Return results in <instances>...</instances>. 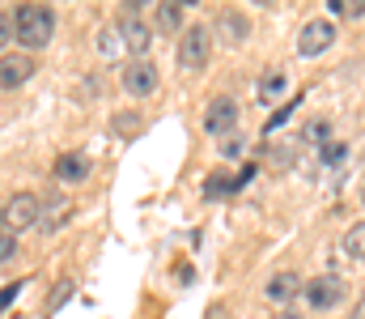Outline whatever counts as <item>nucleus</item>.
Wrapping results in <instances>:
<instances>
[{"mask_svg": "<svg viewBox=\"0 0 365 319\" xmlns=\"http://www.w3.org/2000/svg\"><path fill=\"white\" fill-rule=\"evenodd\" d=\"M208 51H212L208 30H204V26H191L179 39V69L182 73H200V69L208 64Z\"/></svg>", "mask_w": 365, "mask_h": 319, "instance_id": "2", "label": "nucleus"}, {"mask_svg": "<svg viewBox=\"0 0 365 319\" xmlns=\"http://www.w3.org/2000/svg\"><path fill=\"white\" fill-rule=\"evenodd\" d=\"M9 43H13V17H9V13H0V51H4Z\"/></svg>", "mask_w": 365, "mask_h": 319, "instance_id": "20", "label": "nucleus"}, {"mask_svg": "<svg viewBox=\"0 0 365 319\" xmlns=\"http://www.w3.org/2000/svg\"><path fill=\"white\" fill-rule=\"evenodd\" d=\"M276 319H302V315H293V311H284V315H276Z\"/></svg>", "mask_w": 365, "mask_h": 319, "instance_id": "26", "label": "nucleus"}, {"mask_svg": "<svg viewBox=\"0 0 365 319\" xmlns=\"http://www.w3.org/2000/svg\"><path fill=\"white\" fill-rule=\"evenodd\" d=\"M221 153H225V158H238V153H242V141H238V136H225V141H221Z\"/></svg>", "mask_w": 365, "mask_h": 319, "instance_id": "21", "label": "nucleus"}, {"mask_svg": "<svg viewBox=\"0 0 365 319\" xmlns=\"http://www.w3.org/2000/svg\"><path fill=\"white\" fill-rule=\"evenodd\" d=\"M68 213H73V205H68V196H51L47 205L38 201V226H43V234H56L64 221H68Z\"/></svg>", "mask_w": 365, "mask_h": 319, "instance_id": "11", "label": "nucleus"}, {"mask_svg": "<svg viewBox=\"0 0 365 319\" xmlns=\"http://www.w3.org/2000/svg\"><path fill=\"white\" fill-rule=\"evenodd\" d=\"M13 251H17V234L0 230V264H4V260H13Z\"/></svg>", "mask_w": 365, "mask_h": 319, "instance_id": "19", "label": "nucleus"}, {"mask_svg": "<svg viewBox=\"0 0 365 319\" xmlns=\"http://www.w3.org/2000/svg\"><path fill=\"white\" fill-rule=\"evenodd\" d=\"M217 30H221L230 43H242V39H247V17H242V13H221V17H217Z\"/></svg>", "mask_w": 365, "mask_h": 319, "instance_id": "13", "label": "nucleus"}, {"mask_svg": "<svg viewBox=\"0 0 365 319\" xmlns=\"http://www.w3.org/2000/svg\"><path fill=\"white\" fill-rule=\"evenodd\" d=\"M344 251H349L353 260H365V221H357V226L344 234Z\"/></svg>", "mask_w": 365, "mask_h": 319, "instance_id": "16", "label": "nucleus"}, {"mask_svg": "<svg viewBox=\"0 0 365 319\" xmlns=\"http://www.w3.org/2000/svg\"><path fill=\"white\" fill-rule=\"evenodd\" d=\"M17 294H21V285H9V290H0V311H4V307L17 298Z\"/></svg>", "mask_w": 365, "mask_h": 319, "instance_id": "24", "label": "nucleus"}, {"mask_svg": "<svg viewBox=\"0 0 365 319\" xmlns=\"http://www.w3.org/2000/svg\"><path fill=\"white\" fill-rule=\"evenodd\" d=\"M234 188H238V183H234L225 171H212V179L204 183V192H208V196H221V192H234Z\"/></svg>", "mask_w": 365, "mask_h": 319, "instance_id": "17", "label": "nucleus"}, {"mask_svg": "<svg viewBox=\"0 0 365 319\" xmlns=\"http://www.w3.org/2000/svg\"><path fill=\"white\" fill-rule=\"evenodd\" d=\"M123 90H128L132 98H149V94L158 90V69H153L149 60H132V64H123Z\"/></svg>", "mask_w": 365, "mask_h": 319, "instance_id": "6", "label": "nucleus"}, {"mask_svg": "<svg viewBox=\"0 0 365 319\" xmlns=\"http://www.w3.org/2000/svg\"><path fill=\"white\" fill-rule=\"evenodd\" d=\"M361 201H365V192H361Z\"/></svg>", "mask_w": 365, "mask_h": 319, "instance_id": "27", "label": "nucleus"}, {"mask_svg": "<svg viewBox=\"0 0 365 319\" xmlns=\"http://www.w3.org/2000/svg\"><path fill=\"white\" fill-rule=\"evenodd\" d=\"M327 132H331V128H327V123H323V119H319V123H310V128H306V136H310V141H319V136H327Z\"/></svg>", "mask_w": 365, "mask_h": 319, "instance_id": "23", "label": "nucleus"}, {"mask_svg": "<svg viewBox=\"0 0 365 319\" xmlns=\"http://www.w3.org/2000/svg\"><path fill=\"white\" fill-rule=\"evenodd\" d=\"M336 17H365V0H331Z\"/></svg>", "mask_w": 365, "mask_h": 319, "instance_id": "18", "label": "nucleus"}, {"mask_svg": "<svg viewBox=\"0 0 365 319\" xmlns=\"http://www.w3.org/2000/svg\"><path fill=\"white\" fill-rule=\"evenodd\" d=\"M51 175H56L60 183H81V179H90V158H86V153H60Z\"/></svg>", "mask_w": 365, "mask_h": 319, "instance_id": "10", "label": "nucleus"}, {"mask_svg": "<svg viewBox=\"0 0 365 319\" xmlns=\"http://www.w3.org/2000/svg\"><path fill=\"white\" fill-rule=\"evenodd\" d=\"M204 319H234V315H230V307H221V303H212V307L204 311Z\"/></svg>", "mask_w": 365, "mask_h": 319, "instance_id": "22", "label": "nucleus"}, {"mask_svg": "<svg viewBox=\"0 0 365 319\" xmlns=\"http://www.w3.org/2000/svg\"><path fill=\"white\" fill-rule=\"evenodd\" d=\"M353 319H365V298H361V307H357V315H353Z\"/></svg>", "mask_w": 365, "mask_h": 319, "instance_id": "25", "label": "nucleus"}, {"mask_svg": "<svg viewBox=\"0 0 365 319\" xmlns=\"http://www.w3.org/2000/svg\"><path fill=\"white\" fill-rule=\"evenodd\" d=\"M297 290H302V281H297L293 273H276L272 281H268V298H272V303H293Z\"/></svg>", "mask_w": 365, "mask_h": 319, "instance_id": "12", "label": "nucleus"}, {"mask_svg": "<svg viewBox=\"0 0 365 319\" xmlns=\"http://www.w3.org/2000/svg\"><path fill=\"white\" fill-rule=\"evenodd\" d=\"M331 43H336V26H331L327 17L306 21V26H302V34H297V51H302V56H323Z\"/></svg>", "mask_w": 365, "mask_h": 319, "instance_id": "5", "label": "nucleus"}, {"mask_svg": "<svg viewBox=\"0 0 365 319\" xmlns=\"http://www.w3.org/2000/svg\"><path fill=\"white\" fill-rule=\"evenodd\" d=\"M51 34H56V13H51L47 4H21V9H17V17H13V39H21L26 51L47 47Z\"/></svg>", "mask_w": 365, "mask_h": 319, "instance_id": "1", "label": "nucleus"}, {"mask_svg": "<svg viewBox=\"0 0 365 319\" xmlns=\"http://www.w3.org/2000/svg\"><path fill=\"white\" fill-rule=\"evenodd\" d=\"M119 34H123V47H128L132 56H145V51L153 47V26H145V21H136V17L119 21Z\"/></svg>", "mask_w": 365, "mask_h": 319, "instance_id": "9", "label": "nucleus"}, {"mask_svg": "<svg viewBox=\"0 0 365 319\" xmlns=\"http://www.w3.org/2000/svg\"><path fill=\"white\" fill-rule=\"evenodd\" d=\"M234 123H238V106H234V98H212V103H208V111H204V128H208L212 136L234 132Z\"/></svg>", "mask_w": 365, "mask_h": 319, "instance_id": "7", "label": "nucleus"}, {"mask_svg": "<svg viewBox=\"0 0 365 319\" xmlns=\"http://www.w3.org/2000/svg\"><path fill=\"white\" fill-rule=\"evenodd\" d=\"M306 303H310V311H331V307H340V303H344V277H336V273L314 277V281L306 285Z\"/></svg>", "mask_w": 365, "mask_h": 319, "instance_id": "3", "label": "nucleus"}, {"mask_svg": "<svg viewBox=\"0 0 365 319\" xmlns=\"http://www.w3.org/2000/svg\"><path fill=\"white\" fill-rule=\"evenodd\" d=\"M34 77V60L30 56H0V90H17Z\"/></svg>", "mask_w": 365, "mask_h": 319, "instance_id": "8", "label": "nucleus"}, {"mask_svg": "<svg viewBox=\"0 0 365 319\" xmlns=\"http://www.w3.org/2000/svg\"><path fill=\"white\" fill-rule=\"evenodd\" d=\"M0 221L9 226V234H17V230H30V226H38V196L34 192H17L4 213H0Z\"/></svg>", "mask_w": 365, "mask_h": 319, "instance_id": "4", "label": "nucleus"}, {"mask_svg": "<svg viewBox=\"0 0 365 319\" xmlns=\"http://www.w3.org/2000/svg\"><path fill=\"white\" fill-rule=\"evenodd\" d=\"M179 26H182V4H179V0H170V4H158V30L175 34Z\"/></svg>", "mask_w": 365, "mask_h": 319, "instance_id": "14", "label": "nucleus"}, {"mask_svg": "<svg viewBox=\"0 0 365 319\" xmlns=\"http://www.w3.org/2000/svg\"><path fill=\"white\" fill-rule=\"evenodd\" d=\"M284 86H289V81H284V73L268 69V73L259 77V98H280V94H284Z\"/></svg>", "mask_w": 365, "mask_h": 319, "instance_id": "15", "label": "nucleus"}]
</instances>
